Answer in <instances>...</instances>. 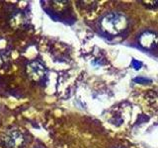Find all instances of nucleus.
I'll use <instances>...</instances> for the list:
<instances>
[{
  "label": "nucleus",
  "instance_id": "obj_2",
  "mask_svg": "<svg viewBox=\"0 0 158 148\" xmlns=\"http://www.w3.org/2000/svg\"><path fill=\"white\" fill-rule=\"evenodd\" d=\"M2 142L6 148H19L24 143V136L19 130L10 129L4 134Z\"/></svg>",
  "mask_w": 158,
  "mask_h": 148
},
{
  "label": "nucleus",
  "instance_id": "obj_7",
  "mask_svg": "<svg viewBox=\"0 0 158 148\" xmlns=\"http://www.w3.org/2000/svg\"><path fill=\"white\" fill-rule=\"evenodd\" d=\"M141 65H142V63H141L140 61L136 60V59H133V60H132V66H133L134 69L138 70V69H139L140 67H141Z\"/></svg>",
  "mask_w": 158,
  "mask_h": 148
},
{
  "label": "nucleus",
  "instance_id": "obj_1",
  "mask_svg": "<svg viewBox=\"0 0 158 148\" xmlns=\"http://www.w3.org/2000/svg\"><path fill=\"white\" fill-rule=\"evenodd\" d=\"M101 25L103 30L111 35H118L126 29L129 25V19L120 12H112L107 14L102 19Z\"/></svg>",
  "mask_w": 158,
  "mask_h": 148
},
{
  "label": "nucleus",
  "instance_id": "obj_5",
  "mask_svg": "<svg viewBox=\"0 0 158 148\" xmlns=\"http://www.w3.org/2000/svg\"><path fill=\"white\" fill-rule=\"evenodd\" d=\"M54 6L57 7V10H62L66 6V1H53Z\"/></svg>",
  "mask_w": 158,
  "mask_h": 148
},
{
  "label": "nucleus",
  "instance_id": "obj_4",
  "mask_svg": "<svg viewBox=\"0 0 158 148\" xmlns=\"http://www.w3.org/2000/svg\"><path fill=\"white\" fill-rule=\"evenodd\" d=\"M139 43L144 49L152 50L158 46V35L153 33V32L146 31L140 35Z\"/></svg>",
  "mask_w": 158,
  "mask_h": 148
},
{
  "label": "nucleus",
  "instance_id": "obj_8",
  "mask_svg": "<svg viewBox=\"0 0 158 148\" xmlns=\"http://www.w3.org/2000/svg\"><path fill=\"white\" fill-rule=\"evenodd\" d=\"M134 81H136V83H140V84H144V83H149L150 80L148 79H145V78H141V77H137L134 79Z\"/></svg>",
  "mask_w": 158,
  "mask_h": 148
},
{
  "label": "nucleus",
  "instance_id": "obj_6",
  "mask_svg": "<svg viewBox=\"0 0 158 148\" xmlns=\"http://www.w3.org/2000/svg\"><path fill=\"white\" fill-rule=\"evenodd\" d=\"M143 4L145 6H148V7H157L158 6V0L156 1H143Z\"/></svg>",
  "mask_w": 158,
  "mask_h": 148
},
{
  "label": "nucleus",
  "instance_id": "obj_3",
  "mask_svg": "<svg viewBox=\"0 0 158 148\" xmlns=\"http://www.w3.org/2000/svg\"><path fill=\"white\" fill-rule=\"evenodd\" d=\"M27 74L34 81H40L46 74V67L40 61L34 60L27 65Z\"/></svg>",
  "mask_w": 158,
  "mask_h": 148
}]
</instances>
